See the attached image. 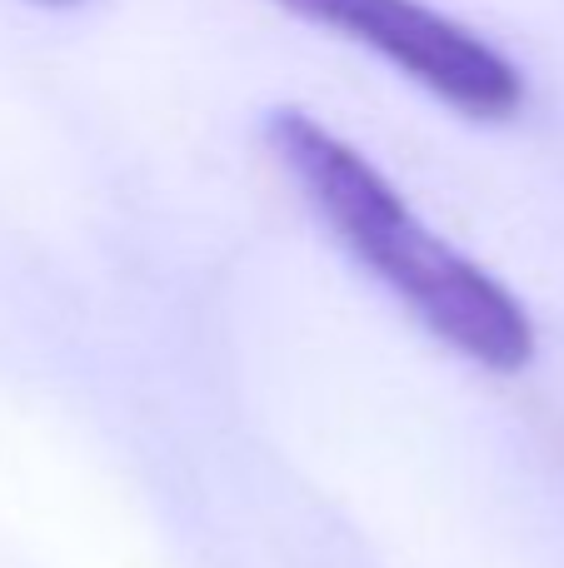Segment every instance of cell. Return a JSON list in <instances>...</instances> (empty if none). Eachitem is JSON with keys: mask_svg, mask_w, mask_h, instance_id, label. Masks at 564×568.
Here are the masks:
<instances>
[{"mask_svg": "<svg viewBox=\"0 0 564 568\" xmlns=\"http://www.w3.org/2000/svg\"><path fill=\"white\" fill-rule=\"evenodd\" d=\"M265 145L335 240L455 354L495 374L535 359V324L495 275L435 235L355 145L305 110H270Z\"/></svg>", "mask_w": 564, "mask_h": 568, "instance_id": "1", "label": "cell"}, {"mask_svg": "<svg viewBox=\"0 0 564 568\" xmlns=\"http://www.w3.org/2000/svg\"><path fill=\"white\" fill-rule=\"evenodd\" d=\"M275 6L375 50L405 80L470 120H510L525 105L520 70L485 36L425 0H275Z\"/></svg>", "mask_w": 564, "mask_h": 568, "instance_id": "2", "label": "cell"}, {"mask_svg": "<svg viewBox=\"0 0 564 568\" xmlns=\"http://www.w3.org/2000/svg\"><path fill=\"white\" fill-rule=\"evenodd\" d=\"M30 6H50V10H66V6H80V0H30Z\"/></svg>", "mask_w": 564, "mask_h": 568, "instance_id": "3", "label": "cell"}]
</instances>
